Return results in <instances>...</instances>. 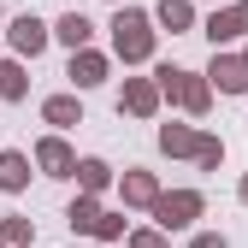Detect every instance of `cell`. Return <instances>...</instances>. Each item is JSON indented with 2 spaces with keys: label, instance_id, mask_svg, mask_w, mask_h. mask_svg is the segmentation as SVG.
I'll return each mask as SVG.
<instances>
[{
  "label": "cell",
  "instance_id": "6da1fadb",
  "mask_svg": "<svg viewBox=\"0 0 248 248\" xmlns=\"http://www.w3.org/2000/svg\"><path fill=\"white\" fill-rule=\"evenodd\" d=\"M0 177H6V183H24V160H0Z\"/></svg>",
  "mask_w": 248,
  "mask_h": 248
}]
</instances>
